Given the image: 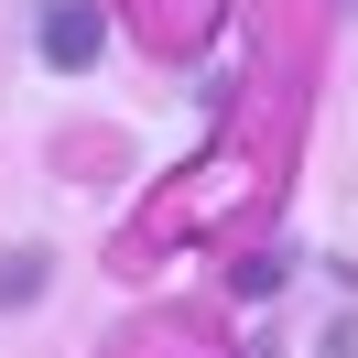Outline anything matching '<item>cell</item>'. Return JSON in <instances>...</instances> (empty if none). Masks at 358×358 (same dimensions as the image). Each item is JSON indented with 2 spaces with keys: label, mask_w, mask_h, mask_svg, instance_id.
Instances as JSON below:
<instances>
[{
  "label": "cell",
  "mask_w": 358,
  "mask_h": 358,
  "mask_svg": "<svg viewBox=\"0 0 358 358\" xmlns=\"http://www.w3.org/2000/svg\"><path fill=\"white\" fill-rule=\"evenodd\" d=\"M98 44H109V11H98V0H55L44 11V66H98Z\"/></svg>",
  "instance_id": "cell-1"
},
{
  "label": "cell",
  "mask_w": 358,
  "mask_h": 358,
  "mask_svg": "<svg viewBox=\"0 0 358 358\" xmlns=\"http://www.w3.org/2000/svg\"><path fill=\"white\" fill-rule=\"evenodd\" d=\"M33 293H44V250H11V261H0V315L33 304Z\"/></svg>",
  "instance_id": "cell-2"
}]
</instances>
